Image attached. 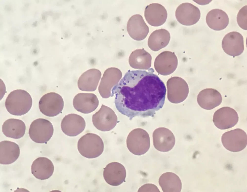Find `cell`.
<instances>
[{
    "label": "cell",
    "instance_id": "obj_7",
    "mask_svg": "<svg viewBox=\"0 0 247 192\" xmlns=\"http://www.w3.org/2000/svg\"><path fill=\"white\" fill-rule=\"evenodd\" d=\"M118 118L110 108L102 104L99 110L92 117V122L95 127L102 131H110L116 125Z\"/></svg>",
    "mask_w": 247,
    "mask_h": 192
},
{
    "label": "cell",
    "instance_id": "obj_15",
    "mask_svg": "<svg viewBox=\"0 0 247 192\" xmlns=\"http://www.w3.org/2000/svg\"><path fill=\"white\" fill-rule=\"evenodd\" d=\"M103 175L107 183L111 186H117L125 181L126 170L121 163L116 162H111L104 168Z\"/></svg>",
    "mask_w": 247,
    "mask_h": 192
},
{
    "label": "cell",
    "instance_id": "obj_28",
    "mask_svg": "<svg viewBox=\"0 0 247 192\" xmlns=\"http://www.w3.org/2000/svg\"><path fill=\"white\" fill-rule=\"evenodd\" d=\"M170 39L169 32L167 30L161 29L156 30L150 35L148 40V45L152 51H157L166 47Z\"/></svg>",
    "mask_w": 247,
    "mask_h": 192
},
{
    "label": "cell",
    "instance_id": "obj_11",
    "mask_svg": "<svg viewBox=\"0 0 247 192\" xmlns=\"http://www.w3.org/2000/svg\"><path fill=\"white\" fill-rule=\"evenodd\" d=\"M239 117L236 111L229 107H221L214 113L213 122L218 128L221 130L232 128L238 123Z\"/></svg>",
    "mask_w": 247,
    "mask_h": 192
},
{
    "label": "cell",
    "instance_id": "obj_8",
    "mask_svg": "<svg viewBox=\"0 0 247 192\" xmlns=\"http://www.w3.org/2000/svg\"><path fill=\"white\" fill-rule=\"evenodd\" d=\"M167 96L169 101L173 103L182 102L187 97L189 89L186 82L182 78L171 77L166 83Z\"/></svg>",
    "mask_w": 247,
    "mask_h": 192
},
{
    "label": "cell",
    "instance_id": "obj_4",
    "mask_svg": "<svg viewBox=\"0 0 247 192\" xmlns=\"http://www.w3.org/2000/svg\"><path fill=\"white\" fill-rule=\"evenodd\" d=\"M126 144L128 149L133 154L137 156L144 155L148 151L150 147L149 134L142 128L134 129L128 135Z\"/></svg>",
    "mask_w": 247,
    "mask_h": 192
},
{
    "label": "cell",
    "instance_id": "obj_22",
    "mask_svg": "<svg viewBox=\"0 0 247 192\" xmlns=\"http://www.w3.org/2000/svg\"><path fill=\"white\" fill-rule=\"evenodd\" d=\"M32 174L41 180L48 179L53 175L54 166L52 161L45 157H39L33 162L31 166Z\"/></svg>",
    "mask_w": 247,
    "mask_h": 192
},
{
    "label": "cell",
    "instance_id": "obj_1",
    "mask_svg": "<svg viewBox=\"0 0 247 192\" xmlns=\"http://www.w3.org/2000/svg\"><path fill=\"white\" fill-rule=\"evenodd\" d=\"M154 72L152 68L129 70L112 90L117 109L130 120L153 116L164 105L166 87Z\"/></svg>",
    "mask_w": 247,
    "mask_h": 192
},
{
    "label": "cell",
    "instance_id": "obj_13",
    "mask_svg": "<svg viewBox=\"0 0 247 192\" xmlns=\"http://www.w3.org/2000/svg\"><path fill=\"white\" fill-rule=\"evenodd\" d=\"M177 20L180 24L189 26L196 23L199 20L201 13L199 9L193 4L185 2L180 5L175 12Z\"/></svg>",
    "mask_w": 247,
    "mask_h": 192
},
{
    "label": "cell",
    "instance_id": "obj_18",
    "mask_svg": "<svg viewBox=\"0 0 247 192\" xmlns=\"http://www.w3.org/2000/svg\"><path fill=\"white\" fill-rule=\"evenodd\" d=\"M99 103L97 96L92 93H80L74 97L73 104L75 109L83 113H91L97 108Z\"/></svg>",
    "mask_w": 247,
    "mask_h": 192
},
{
    "label": "cell",
    "instance_id": "obj_14",
    "mask_svg": "<svg viewBox=\"0 0 247 192\" xmlns=\"http://www.w3.org/2000/svg\"><path fill=\"white\" fill-rule=\"evenodd\" d=\"M244 38L242 35L236 31L230 32L224 37L222 43L224 51L233 57L241 55L244 50Z\"/></svg>",
    "mask_w": 247,
    "mask_h": 192
},
{
    "label": "cell",
    "instance_id": "obj_32",
    "mask_svg": "<svg viewBox=\"0 0 247 192\" xmlns=\"http://www.w3.org/2000/svg\"><path fill=\"white\" fill-rule=\"evenodd\" d=\"M193 1L196 3H197L198 4L201 5H202V4L204 3H205V5L206 4L210 2L209 1H210V0H204V1H202H202L201 0H195Z\"/></svg>",
    "mask_w": 247,
    "mask_h": 192
},
{
    "label": "cell",
    "instance_id": "obj_5",
    "mask_svg": "<svg viewBox=\"0 0 247 192\" xmlns=\"http://www.w3.org/2000/svg\"><path fill=\"white\" fill-rule=\"evenodd\" d=\"M54 128L52 123L46 119L39 118L33 121L29 127L28 133L31 140L39 143H46L52 137Z\"/></svg>",
    "mask_w": 247,
    "mask_h": 192
},
{
    "label": "cell",
    "instance_id": "obj_24",
    "mask_svg": "<svg viewBox=\"0 0 247 192\" xmlns=\"http://www.w3.org/2000/svg\"><path fill=\"white\" fill-rule=\"evenodd\" d=\"M20 153L19 145L16 143L9 140L2 141L0 143V163L7 165L15 161Z\"/></svg>",
    "mask_w": 247,
    "mask_h": 192
},
{
    "label": "cell",
    "instance_id": "obj_20",
    "mask_svg": "<svg viewBox=\"0 0 247 192\" xmlns=\"http://www.w3.org/2000/svg\"><path fill=\"white\" fill-rule=\"evenodd\" d=\"M156 129L153 133L154 146L157 150L162 152H168L174 146L175 140L172 132L166 128H164V132H160L159 128Z\"/></svg>",
    "mask_w": 247,
    "mask_h": 192
},
{
    "label": "cell",
    "instance_id": "obj_21",
    "mask_svg": "<svg viewBox=\"0 0 247 192\" xmlns=\"http://www.w3.org/2000/svg\"><path fill=\"white\" fill-rule=\"evenodd\" d=\"M199 105L204 109L210 110L221 103L222 98L220 93L212 88H207L201 91L197 98Z\"/></svg>",
    "mask_w": 247,
    "mask_h": 192
},
{
    "label": "cell",
    "instance_id": "obj_10",
    "mask_svg": "<svg viewBox=\"0 0 247 192\" xmlns=\"http://www.w3.org/2000/svg\"><path fill=\"white\" fill-rule=\"evenodd\" d=\"M122 74L118 69L109 68L104 72L98 87L99 92L103 98L111 97L112 89L119 82Z\"/></svg>",
    "mask_w": 247,
    "mask_h": 192
},
{
    "label": "cell",
    "instance_id": "obj_26",
    "mask_svg": "<svg viewBox=\"0 0 247 192\" xmlns=\"http://www.w3.org/2000/svg\"><path fill=\"white\" fill-rule=\"evenodd\" d=\"M2 130L3 134L6 137L18 139L25 134L26 126L24 122L21 120L10 118L4 122Z\"/></svg>",
    "mask_w": 247,
    "mask_h": 192
},
{
    "label": "cell",
    "instance_id": "obj_19",
    "mask_svg": "<svg viewBox=\"0 0 247 192\" xmlns=\"http://www.w3.org/2000/svg\"><path fill=\"white\" fill-rule=\"evenodd\" d=\"M167 11L165 7L157 3H151L146 7L144 16L146 20L150 25L158 26L165 22L167 17Z\"/></svg>",
    "mask_w": 247,
    "mask_h": 192
},
{
    "label": "cell",
    "instance_id": "obj_16",
    "mask_svg": "<svg viewBox=\"0 0 247 192\" xmlns=\"http://www.w3.org/2000/svg\"><path fill=\"white\" fill-rule=\"evenodd\" d=\"M85 121L81 116L71 113L66 115L62 120L61 127L63 133L70 137L76 136L82 132L85 127Z\"/></svg>",
    "mask_w": 247,
    "mask_h": 192
},
{
    "label": "cell",
    "instance_id": "obj_6",
    "mask_svg": "<svg viewBox=\"0 0 247 192\" xmlns=\"http://www.w3.org/2000/svg\"><path fill=\"white\" fill-rule=\"evenodd\" d=\"M64 103L62 96L55 92H50L43 95L40 99L39 107L41 112L49 117L56 116L61 113Z\"/></svg>",
    "mask_w": 247,
    "mask_h": 192
},
{
    "label": "cell",
    "instance_id": "obj_27",
    "mask_svg": "<svg viewBox=\"0 0 247 192\" xmlns=\"http://www.w3.org/2000/svg\"><path fill=\"white\" fill-rule=\"evenodd\" d=\"M152 57L144 49H138L133 51L129 58L130 66L135 69L148 70L151 67Z\"/></svg>",
    "mask_w": 247,
    "mask_h": 192
},
{
    "label": "cell",
    "instance_id": "obj_17",
    "mask_svg": "<svg viewBox=\"0 0 247 192\" xmlns=\"http://www.w3.org/2000/svg\"><path fill=\"white\" fill-rule=\"evenodd\" d=\"M127 30L130 36L134 39L141 41L144 39L149 31L142 16L136 14L131 17L127 22Z\"/></svg>",
    "mask_w": 247,
    "mask_h": 192
},
{
    "label": "cell",
    "instance_id": "obj_23",
    "mask_svg": "<svg viewBox=\"0 0 247 192\" xmlns=\"http://www.w3.org/2000/svg\"><path fill=\"white\" fill-rule=\"evenodd\" d=\"M101 73L98 70L91 69L83 72L79 78L78 86L82 91H93L96 89L101 77Z\"/></svg>",
    "mask_w": 247,
    "mask_h": 192
},
{
    "label": "cell",
    "instance_id": "obj_12",
    "mask_svg": "<svg viewBox=\"0 0 247 192\" xmlns=\"http://www.w3.org/2000/svg\"><path fill=\"white\" fill-rule=\"evenodd\" d=\"M178 60L174 52L165 51L156 57L154 63L155 69L159 74L164 76L170 75L176 69Z\"/></svg>",
    "mask_w": 247,
    "mask_h": 192
},
{
    "label": "cell",
    "instance_id": "obj_31",
    "mask_svg": "<svg viewBox=\"0 0 247 192\" xmlns=\"http://www.w3.org/2000/svg\"><path fill=\"white\" fill-rule=\"evenodd\" d=\"M138 192H160L157 187L154 184L150 183L145 184L141 187L138 191Z\"/></svg>",
    "mask_w": 247,
    "mask_h": 192
},
{
    "label": "cell",
    "instance_id": "obj_9",
    "mask_svg": "<svg viewBox=\"0 0 247 192\" xmlns=\"http://www.w3.org/2000/svg\"><path fill=\"white\" fill-rule=\"evenodd\" d=\"M224 147L227 150L238 152L244 149L247 144V136L242 129H235L224 133L221 137Z\"/></svg>",
    "mask_w": 247,
    "mask_h": 192
},
{
    "label": "cell",
    "instance_id": "obj_29",
    "mask_svg": "<svg viewBox=\"0 0 247 192\" xmlns=\"http://www.w3.org/2000/svg\"><path fill=\"white\" fill-rule=\"evenodd\" d=\"M159 183L164 192H180L182 184L179 177L174 173L168 172L162 174Z\"/></svg>",
    "mask_w": 247,
    "mask_h": 192
},
{
    "label": "cell",
    "instance_id": "obj_3",
    "mask_svg": "<svg viewBox=\"0 0 247 192\" xmlns=\"http://www.w3.org/2000/svg\"><path fill=\"white\" fill-rule=\"evenodd\" d=\"M77 148L79 153L83 156L88 158H93L102 154L104 150V143L98 135L88 133L79 139Z\"/></svg>",
    "mask_w": 247,
    "mask_h": 192
},
{
    "label": "cell",
    "instance_id": "obj_30",
    "mask_svg": "<svg viewBox=\"0 0 247 192\" xmlns=\"http://www.w3.org/2000/svg\"><path fill=\"white\" fill-rule=\"evenodd\" d=\"M247 6H243L239 10L237 15V21L239 26L242 29L247 30Z\"/></svg>",
    "mask_w": 247,
    "mask_h": 192
},
{
    "label": "cell",
    "instance_id": "obj_25",
    "mask_svg": "<svg viewBox=\"0 0 247 192\" xmlns=\"http://www.w3.org/2000/svg\"><path fill=\"white\" fill-rule=\"evenodd\" d=\"M206 23L211 29L215 31L224 29L229 22V18L227 14L223 10L214 9L207 13L206 18Z\"/></svg>",
    "mask_w": 247,
    "mask_h": 192
},
{
    "label": "cell",
    "instance_id": "obj_2",
    "mask_svg": "<svg viewBox=\"0 0 247 192\" xmlns=\"http://www.w3.org/2000/svg\"><path fill=\"white\" fill-rule=\"evenodd\" d=\"M32 100L26 91L18 89L11 92L6 98L5 106L11 114L21 116L27 113L31 109Z\"/></svg>",
    "mask_w": 247,
    "mask_h": 192
}]
</instances>
